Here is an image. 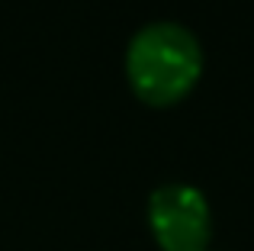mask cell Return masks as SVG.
I'll return each instance as SVG.
<instances>
[{
	"label": "cell",
	"instance_id": "obj_1",
	"mask_svg": "<svg viewBox=\"0 0 254 251\" xmlns=\"http://www.w3.org/2000/svg\"><path fill=\"white\" fill-rule=\"evenodd\" d=\"M203 74V49L180 23H148L129 39L126 77L151 107L177 103Z\"/></svg>",
	"mask_w": 254,
	"mask_h": 251
},
{
	"label": "cell",
	"instance_id": "obj_2",
	"mask_svg": "<svg viewBox=\"0 0 254 251\" xmlns=\"http://www.w3.org/2000/svg\"><path fill=\"white\" fill-rule=\"evenodd\" d=\"M148 222L164 251H206L209 242V206L190 184H164L151 193Z\"/></svg>",
	"mask_w": 254,
	"mask_h": 251
}]
</instances>
